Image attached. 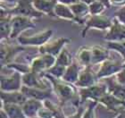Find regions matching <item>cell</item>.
<instances>
[{"mask_svg": "<svg viewBox=\"0 0 125 118\" xmlns=\"http://www.w3.org/2000/svg\"><path fill=\"white\" fill-rule=\"evenodd\" d=\"M41 101L42 100L36 98H28L21 105L24 115L27 118H34L35 116H38L39 111L44 107V102Z\"/></svg>", "mask_w": 125, "mask_h": 118, "instance_id": "15", "label": "cell"}, {"mask_svg": "<svg viewBox=\"0 0 125 118\" xmlns=\"http://www.w3.org/2000/svg\"><path fill=\"white\" fill-rule=\"evenodd\" d=\"M56 63V56L50 54H41L36 55L31 60L30 66L32 72L44 73Z\"/></svg>", "mask_w": 125, "mask_h": 118, "instance_id": "7", "label": "cell"}, {"mask_svg": "<svg viewBox=\"0 0 125 118\" xmlns=\"http://www.w3.org/2000/svg\"><path fill=\"white\" fill-rule=\"evenodd\" d=\"M22 87V74L14 71L9 75H1V90L2 91H18Z\"/></svg>", "mask_w": 125, "mask_h": 118, "instance_id": "8", "label": "cell"}, {"mask_svg": "<svg viewBox=\"0 0 125 118\" xmlns=\"http://www.w3.org/2000/svg\"><path fill=\"white\" fill-rule=\"evenodd\" d=\"M5 66L9 69H13L14 71L19 72L21 74H27V73H29V72L31 71L30 64L28 65V64H18V63H14V62H11V63L7 64Z\"/></svg>", "mask_w": 125, "mask_h": 118, "instance_id": "32", "label": "cell"}, {"mask_svg": "<svg viewBox=\"0 0 125 118\" xmlns=\"http://www.w3.org/2000/svg\"><path fill=\"white\" fill-rule=\"evenodd\" d=\"M1 2L4 3V2H6V3H13L15 5L16 3L18 2V0H1Z\"/></svg>", "mask_w": 125, "mask_h": 118, "instance_id": "42", "label": "cell"}, {"mask_svg": "<svg viewBox=\"0 0 125 118\" xmlns=\"http://www.w3.org/2000/svg\"><path fill=\"white\" fill-rule=\"evenodd\" d=\"M38 118H41V117H38Z\"/></svg>", "mask_w": 125, "mask_h": 118, "instance_id": "45", "label": "cell"}, {"mask_svg": "<svg viewBox=\"0 0 125 118\" xmlns=\"http://www.w3.org/2000/svg\"><path fill=\"white\" fill-rule=\"evenodd\" d=\"M96 101H93L92 103H89L86 110L84 111L82 118H95V107H96Z\"/></svg>", "mask_w": 125, "mask_h": 118, "instance_id": "33", "label": "cell"}, {"mask_svg": "<svg viewBox=\"0 0 125 118\" xmlns=\"http://www.w3.org/2000/svg\"><path fill=\"white\" fill-rule=\"evenodd\" d=\"M97 1L101 2L102 4H104V5L106 6V8H110L111 7V5H112V4H111V0H97Z\"/></svg>", "mask_w": 125, "mask_h": 118, "instance_id": "40", "label": "cell"}, {"mask_svg": "<svg viewBox=\"0 0 125 118\" xmlns=\"http://www.w3.org/2000/svg\"><path fill=\"white\" fill-rule=\"evenodd\" d=\"M1 118H9V116H8V115L6 114V112H5L3 108H1Z\"/></svg>", "mask_w": 125, "mask_h": 118, "instance_id": "41", "label": "cell"}, {"mask_svg": "<svg viewBox=\"0 0 125 118\" xmlns=\"http://www.w3.org/2000/svg\"><path fill=\"white\" fill-rule=\"evenodd\" d=\"M55 15L57 18L62 19V20H67V21H73L76 23L75 15L73 14V11L71 9L70 5H64L62 3L58 2L55 7Z\"/></svg>", "mask_w": 125, "mask_h": 118, "instance_id": "22", "label": "cell"}, {"mask_svg": "<svg viewBox=\"0 0 125 118\" xmlns=\"http://www.w3.org/2000/svg\"><path fill=\"white\" fill-rule=\"evenodd\" d=\"M81 2H83V3H85V4H87V5H90L91 3H93L94 1H96V0H80Z\"/></svg>", "mask_w": 125, "mask_h": 118, "instance_id": "43", "label": "cell"}, {"mask_svg": "<svg viewBox=\"0 0 125 118\" xmlns=\"http://www.w3.org/2000/svg\"><path fill=\"white\" fill-rule=\"evenodd\" d=\"M115 17L118 21L125 25V5L122 6L115 13Z\"/></svg>", "mask_w": 125, "mask_h": 118, "instance_id": "34", "label": "cell"}, {"mask_svg": "<svg viewBox=\"0 0 125 118\" xmlns=\"http://www.w3.org/2000/svg\"><path fill=\"white\" fill-rule=\"evenodd\" d=\"M44 106L52 112L54 118H67L64 116L62 108L60 107H58L57 105H55L51 101H48L47 99L44 100Z\"/></svg>", "mask_w": 125, "mask_h": 118, "instance_id": "28", "label": "cell"}, {"mask_svg": "<svg viewBox=\"0 0 125 118\" xmlns=\"http://www.w3.org/2000/svg\"><path fill=\"white\" fill-rule=\"evenodd\" d=\"M104 40L108 41H124L125 40V25L114 17L112 26L104 36Z\"/></svg>", "mask_w": 125, "mask_h": 118, "instance_id": "11", "label": "cell"}, {"mask_svg": "<svg viewBox=\"0 0 125 118\" xmlns=\"http://www.w3.org/2000/svg\"><path fill=\"white\" fill-rule=\"evenodd\" d=\"M22 85L31 88L48 89L43 73H35L32 71L22 74Z\"/></svg>", "mask_w": 125, "mask_h": 118, "instance_id": "12", "label": "cell"}, {"mask_svg": "<svg viewBox=\"0 0 125 118\" xmlns=\"http://www.w3.org/2000/svg\"><path fill=\"white\" fill-rule=\"evenodd\" d=\"M73 62V56L66 48H62V50L59 53V55L56 56V64H62L64 66H69Z\"/></svg>", "mask_w": 125, "mask_h": 118, "instance_id": "27", "label": "cell"}, {"mask_svg": "<svg viewBox=\"0 0 125 118\" xmlns=\"http://www.w3.org/2000/svg\"><path fill=\"white\" fill-rule=\"evenodd\" d=\"M21 91L28 98H36L39 100L47 99L48 97H51L52 90L50 88L48 89H39V88H31L22 85Z\"/></svg>", "mask_w": 125, "mask_h": 118, "instance_id": "14", "label": "cell"}, {"mask_svg": "<svg viewBox=\"0 0 125 118\" xmlns=\"http://www.w3.org/2000/svg\"><path fill=\"white\" fill-rule=\"evenodd\" d=\"M83 113H84V108L81 107L78 108V110L76 111L75 113L73 114L72 116H70L69 117H67V118H82Z\"/></svg>", "mask_w": 125, "mask_h": 118, "instance_id": "37", "label": "cell"}, {"mask_svg": "<svg viewBox=\"0 0 125 118\" xmlns=\"http://www.w3.org/2000/svg\"><path fill=\"white\" fill-rule=\"evenodd\" d=\"M70 7L72 9V11H73V14L75 15L76 23L80 24V25L84 24L85 20L89 15V5L85 4V3L79 1V2L70 5Z\"/></svg>", "mask_w": 125, "mask_h": 118, "instance_id": "16", "label": "cell"}, {"mask_svg": "<svg viewBox=\"0 0 125 118\" xmlns=\"http://www.w3.org/2000/svg\"><path fill=\"white\" fill-rule=\"evenodd\" d=\"M105 80H107L108 92L115 97L121 98V99L125 100V87L121 85L120 83H118L116 80L115 81H109L108 78H105Z\"/></svg>", "mask_w": 125, "mask_h": 118, "instance_id": "25", "label": "cell"}, {"mask_svg": "<svg viewBox=\"0 0 125 118\" xmlns=\"http://www.w3.org/2000/svg\"><path fill=\"white\" fill-rule=\"evenodd\" d=\"M92 64H101L109 58V50L108 48L102 47L100 45H95L91 47Z\"/></svg>", "mask_w": 125, "mask_h": 118, "instance_id": "21", "label": "cell"}, {"mask_svg": "<svg viewBox=\"0 0 125 118\" xmlns=\"http://www.w3.org/2000/svg\"><path fill=\"white\" fill-rule=\"evenodd\" d=\"M38 116H39V117H41V118H54V116H53L52 112H51L47 107H46L45 106L39 111Z\"/></svg>", "mask_w": 125, "mask_h": 118, "instance_id": "35", "label": "cell"}, {"mask_svg": "<svg viewBox=\"0 0 125 118\" xmlns=\"http://www.w3.org/2000/svg\"><path fill=\"white\" fill-rule=\"evenodd\" d=\"M106 93H108V87L105 83H96L86 88H80L81 102L87 99L97 102Z\"/></svg>", "mask_w": 125, "mask_h": 118, "instance_id": "5", "label": "cell"}, {"mask_svg": "<svg viewBox=\"0 0 125 118\" xmlns=\"http://www.w3.org/2000/svg\"><path fill=\"white\" fill-rule=\"evenodd\" d=\"M112 5H118V6H123L125 5V0H111Z\"/></svg>", "mask_w": 125, "mask_h": 118, "instance_id": "39", "label": "cell"}, {"mask_svg": "<svg viewBox=\"0 0 125 118\" xmlns=\"http://www.w3.org/2000/svg\"><path fill=\"white\" fill-rule=\"evenodd\" d=\"M123 68V63L115 60H110L109 58L107 60L104 61L103 63L100 64L99 69L96 72V76L98 80L101 79L109 78L114 74H116L118 72H120Z\"/></svg>", "mask_w": 125, "mask_h": 118, "instance_id": "9", "label": "cell"}, {"mask_svg": "<svg viewBox=\"0 0 125 118\" xmlns=\"http://www.w3.org/2000/svg\"><path fill=\"white\" fill-rule=\"evenodd\" d=\"M97 102L103 104L107 109H112V110H118L125 107V100L115 97L109 92L103 96Z\"/></svg>", "mask_w": 125, "mask_h": 118, "instance_id": "17", "label": "cell"}, {"mask_svg": "<svg viewBox=\"0 0 125 118\" xmlns=\"http://www.w3.org/2000/svg\"><path fill=\"white\" fill-rule=\"evenodd\" d=\"M11 23H12V32L10 39L18 38L24 31L36 27V24L32 21V18L22 15H13L11 19Z\"/></svg>", "mask_w": 125, "mask_h": 118, "instance_id": "6", "label": "cell"}, {"mask_svg": "<svg viewBox=\"0 0 125 118\" xmlns=\"http://www.w3.org/2000/svg\"><path fill=\"white\" fill-rule=\"evenodd\" d=\"M23 50V47H13L7 44H4L2 42L1 44V63L2 65H6L7 64L11 63L12 58L14 57L17 53Z\"/></svg>", "mask_w": 125, "mask_h": 118, "instance_id": "19", "label": "cell"}, {"mask_svg": "<svg viewBox=\"0 0 125 118\" xmlns=\"http://www.w3.org/2000/svg\"><path fill=\"white\" fill-rule=\"evenodd\" d=\"M115 79L118 83L125 87V67H123L120 72L115 74Z\"/></svg>", "mask_w": 125, "mask_h": 118, "instance_id": "36", "label": "cell"}, {"mask_svg": "<svg viewBox=\"0 0 125 118\" xmlns=\"http://www.w3.org/2000/svg\"><path fill=\"white\" fill-rule=\"evenodd\" d=\"M66 68H67L66 66L62 65V64H59L55 63V64H54L52 67H50V68L48 69L46 73L49 74L50 75H52V76L55 77V78L62 79V75H63L64 73H65Z\"/></svg>", "mask_w": 125, "mask_h": 118, "instance_id": "30", "label": "cell"}, {"mask_svg": "<svg viewBox=\"0 0 125 118\" xmlns=\"http://www.w3.org/2000/svg\"><path fill=\"white\" fill-rule=\"evenodd\" d=\"M7 12L11 15H22L32 19L41 18L44 15L35 8L33 0H18L13 7L7 8Z\"/></svg>", "mask_w": 125, "mask_h": 118, "instance_id": "2", "label": "cell"}, {"mask_svg": "<svg viewBox=\"0 0 125 118\" xmlns=\"http://www.w3.org/2000/svg\"><path fill=\"white\" fill-rule=\"evenodd\" d=\"M59 3H62V4H64V5H72L75 3L79 2L80 0H57Z\"/></svg>", "mask_w": 125, "mask_h": 118, "instance_id": "38", "label": "cell"}, {"mask_svg": "<svg viewBox=\"0 0 125 118\" xmlns=\"http://www.w3.org/2000/svg\"><path fill=\"white\" fill-rule=\"evenodd\" d=\"M57 3V0H33V5L37 10L51 17H55V7Z\"/></svg>", "mask_w": 125, "mask_h": 118, "instance_id": "18", "label": "cell"}, {"mask_svg": "<svg viewBox=\"0 0 125 118\" xmlns=\"http://www.w3.org/2000/svg\"><path fill=\"white\" fill-rule=\"evenodd\" d=\"M43 75L46 79L53 84V88L55 90V93L56 94L59 99L62 102L73 100L77 94V90L72 85V83H69L67 81H64L62 79H58L55 77L50 75L46 72L43 73Z\"/></svg>", "mask_w": 125, "mask_h": 118, "instance_id": "1", "label": "cell"}, {"mask_svg": "<svg viewBox=\"0 0 125 118\" xmlns=\"http://www.w3.org/2000/svg\"><path fill=\"white\" fill-rule=\"evenodd\" d=\"M53 33L54 32L52 30L48 29L45 30L43 32H37L35 34L30 35V36L20 35L17 38V41L21 46H36L39 47L49 41Z\"/></svg>", "mask_w": 125, "mask_h": 118, "instance_id": "4", "label": "cell"}, {"mask_svg": "<svg viewBox=\"0 0 125 118\" xmlns=\"http://www.w3.org/2000/svg\"><path fill=\"white\" fill-rule=\"evenodd\" d=\"M2 108L6 112L9 118H27L24 115L21 105L2 102Z\"/></svg>", "mask_w": 125, "mask_h": 118, "instance_id": "24", "label": "cell"}, {"mask_svg": "<svg viewBox=\"0 0 125 118\" xmlns=\"http://www.w3.org/2000/svg\"><path fill=\"white\" fill-rule=\"evenodd\" d=\"M72 41V39L69 38L61 37L56 39L55 40H53L51 42H47L45 45L39 47V51L40 54H50L55 56H57L59 53L64 48L65 45L69 44Z\"/></svg>", "mask_w": 125, "mask_h": 118, "instance_id": "10", "label": "cell"}, {"mask_svg": "<svg viewBox=\"0 0 125 118\" xmlns=\"http://www.w3.org/2000/svg\"><path fill=\"white\" fill-rule=\"evenodd\" d=\"M28 97L21 91H2L1 90V100L4 103H13L22 105Z\"/></svg>", "mask_w": 125, "mask_h": 118, "instance_id": "20", "label": "cell"}, {"mask_svg": "<svg viewBox=\"0 0 125 118\" xmlns=\"http://www.w3.org/2000/svg\"><path fill=\"white\" fill-rule=\"evenodd\" d=\"M97 80L96 73H94L90 65L85 66V68L81 72L75 85L79 88H86L97 83Z\"/></svg>", "mask_w": 125, "mask_h": 118, "instance_id": "13", "label": "cell"}, {"mask_svg": "<svg viewBox=\"0 0 125 118\" xmlns=\"http://www.w3.org/2000/svg\"><path fill=\"white\" fill-rule=\"evenodd\" d=\"M123 67H125V59H124V62L123 63Z\"/></svg>", "mask_w": 125, "mask_h": 118, "instance_id": "44", "label": "cell"}, {"mask_svg": "<svg viewBox=\"0 0 125 118\" xmlns=\"http://www.w3.org/2000/svg\"><path fill=\"white\" fill-rule=\"evenodd\" d=\"M107 48L120 53L123 59H125V40L124 41H108Z\"/></svg>", "mask_w": 125, "mask_h": 118, "instance_id": "29", "label": "cell"}, {"mask_svg": "<svg viewBox=\"0 0 125 118\" xmlns=\"http://www.w3.org/2000/svg\"><path fill=\"white\" fill-rule=\"evenodd\" d=\"M89 14H91V15H99V14H102L104 13L106 6L104 4H102L101 2L96 0L93 3H91L90 5H89Z\"/></svg>", "mask_w": 125, "mask_h": 118, "instance_id": "31", "label": "cell"}, {"mask_svg": "<svg viewBox=\"0 0 125 118\" xmlns=\"http://www.w3.org/2000/svg\"><path fill=\"white\" fill-rule=\"evenodd\" d=\"M91 58H92V53H91V47H81L78 50L77 53V59L80 63L84 66L91 65Z\"/></svg>", "mask_w": 125, "mask_h": 118, "instance_id": "26", "label": "cell"}, {"mask_svg": "<svg viewBox=\"0 0 125 118\" xmlns=\"http://www.w3.org/2000/svg\"><path fill=\"white\" fill-rule=\"evenodd\" d=\"M113 20L108 17V16L99 14V15H91L89 14L87 19L85 20V26L84 30L81 32V36L82 38H85L87 32L90 29H96L100 31H105L109 30V28L112 26Z\"/></svg>", "mask_w": 125, "mask_h": 118, "instance_id": "3", "label": "cell"}, {"mask_svg": "<svg viewBox=\"0 0 125 118\" xmlns=\"http://www.w3.org/2000/svg\"><path fill=\"white\" fill-rule=\"evenodd\" d=\"M80 74H81L80 66L75 61H73L70 65L67 66L64 74L62 77V80H63L64 81H67L69 83L75 84L78 81Z\"/></svg>", "mask_w": 125, "mask_h": 118, "instance_id": "23", "label": "cell"}]
</instances>
